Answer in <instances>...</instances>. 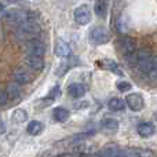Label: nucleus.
<instances>
[{
	"instance_id": "19",
	"label": "nucleus",
	"mask_w": 157,
	"mask_h": 157,
	"mask_svg": "<svg viewBox=\"0 0 157 157\" xmlns=\"http://www.w3.org/2000/svg\"><path fill=\"white\" fill-rule=\"evenodd\" d=\"M7 95L8 97H11V98H15V97H18L19 95V92H21V84H18V83H10L8 84V87H7Z\"/></svg>"
},
{
	"instance_id": "18",
	"label": "nucleus",
	"mask_w": 157,
	"mask_h": 157,
	"mask_svg": "<svg viewBox=\"0 0 157 157\" xmlns=\"http://www.w3.org/2000/svg\"><path fill=\"white\" fill-rule=\"evenodd\" d=\"M11 119H13L14 123H24V121H26V119H28V113L25 110H22V109H17V110L13 112Z\"/></svg>"
},
{
	"instance_id": "3",
	"label": "nucleus",
	"mask_w": 157,
	"mask_h": 157,
	"mask_svg": "<svg viewBox=\"0 0 157 157\" xmlns=\"http://www.w3.org/2000/svg\"><path fill=\"white\" fill-rule=\"evenodd\" d=\"M4 18L7 19L8 22L11 24H15V25H21L25 19L28 18V13L25 10H21V8H11V10L4 11Z\"/></svg>"
},
{
	"instance_id": "21",
	"label": "nucleus",
	"mask_w": 157,
	"mask_h": 157,
	"mask_svg": "<svg viewBox=\"0 0 157 157\" xmlns=\"http://www.w3.org/2000/svg\"><path fill=\"white\" fill-rule=\"evenodd\" d=\"M147 77L153 78V80H157V55L152 58V65H150V71L147 73Z\"/></svg>"
},
{
	"instance_id": "16",
	"label": "nucleus",
	"mask_w": 157,
	"mask_h": 157,
	"mask_svg": "<svg viewBox=\"0 0 157 157\" xmlns=\"http://www.w3.org/2000/svg\"><path fill=\"white\" fill-rule=\"evenodd\" d=\"M26 131H28V134L29 135H39V134L43 131V124H41L40 121H30L29 124H28V128H26Z\"/></svg>"
},
{
	"instance_id": "11",
	"label": "nucleus",
	"mask_w": 157,
	"mask_h": 157,
	"mask_svg": "<svg viewBox=\"0 0 157 157\" xmlns=\"http://www.w3.org/2000/svg\"><path fill=\"white\" fill-rule=\"evenodd\" d=\"M108 0H97L94 6V11L95 15L98 18H106L108 15Z\"/></svg>"
},
{
	"instance_id": "12",
	"label": "nucleus",
	"mask_w": 157,
	"mask_h": 157,
	"mask_svg": "<svg viewBox=\"0 0 157 157\" xmlns=\"http://www.w3.org/2000/svg\"><path fill=\"white\" fill-rule=\"evenodd\" d=\"M13 78H14V81L18 84H26L32 80L29 73H28L26 71H24V69H15V71L13 72Z\"/></svg>"
},
{
	"instance_id": "27",
	"label": "nucleus",
	"mask_w": 157,
	"mask_h": 157,
	"mask_svg": "<svg viewBox=\"0 0 157 157\" xmlns=\"http://www.w3.org/2000/svg\"><path fill=\"white\" fill-rule=\"evenodd\" d=\"M81 106H88V102H78L76 105L77 109H81Z\"/></svg>"
},
{
	"instance_id": "14",
	"label": "nucleus",
	"mask_w": 157,
	"mask_h": 157,
	"mask_svg": "<svg viewBox=\"0 0 157 157\" xmlns=\"http://www.w3.org/2000/svg\"><path fill=\"white\" fill-rule=\"evenodd\" d=\"M69 110L65 108H62V106H58V108L54 109V112H52V117H54L55 120H57L58 123H65L66 120L69 119Z\"/></svg>"
},
{
	"instance_id": "28",
	"label": "nucleus",
	"mask_w": 157,
	"mask_h": 157,
	"mask_svg": "<svg viewBox=\"0 0 157 157\" xmlns=\"http://www.w3.org/2000/svg\"><path fill=\"white\" fill-rule=\"evenodd\" d=\"M4 6H3V4H0V17H2L3 15V14H4Z\"/></svg>"
},
{
	"instance_id": "6",
	"label": "nucleus",
	"mask_w": 157,
	"mask_h": 157,
	"mask_svg": "<svg viewBox=\"0 0 157 157\" xmlns=\"http://www.w3.org/2000/svg\"><path fill=\"white\" fill-rule=\"evenodd\" d=\"M75 21L77 22L78 25H87L90 21H91V13H90V8L87 6H80L75 10L73 13Z\"/></svg>"
},
{
	"instance_id": "25",
	"label": "nucleus",
	"mask_w": 157,
	"mask_h": 157,
	"mask_svg": "<svg viewBox=\"0 0 157 157\" xmlns=\"http://www.w3.org/2000/svg\"><path fill=\"white\" fill-rule=\"evenodd\" d=\"M58 94H59V88H58V87H55V88L51 91V97H52V98H55Z\"/></svg>"
},
{
	"instance_id": "23",
	"label": "nucleus",
	"mask_w": 157,
	"mask_h": 157,
	"mask_svg": "<svg viewBox=\"0 0 157 157\" xmlns=\"http://www.w3.org/2000/svg\"><path fill=\"white\" fill-rule=\"evenodd\" d=\"M117 88L121 92H127L132 88V86H131V83H128V81H120V83H117Z\"/></svg>"
},
{
	"instance_id": "20",
	"label": "nucleus",
	"mask_w": 157,
	"mask_h": 157,
	"mask_svg": "<svg viewBox=\"0 0 157 157\" xmlns=\"http://www.w3.org/2000/svg\"><path fill=\"white\" fill-rule=\"evenodd\" d=\"M103 66H105L106 69H109L110 72H113V73H117L119 76H121V75H123L120 66L117 65L114 61H112V59H105V61H103Z\"/></svg>"
},
{
	"instance_id": "7",
	"label": "nucleus",
	"mask_w": 157,
	"mask_h": 157,
	"mask_svg": "<svg viewBox=\"0 0 157 157\" xmlns=\"http://www.w3.org/2000/svg\"><path fill=\"white\" fill-rule=\"evenodd\" d=\"M125 102H127L128 108H130L131 110H134V112L142 110V109H144V106H145L144 98H142L139 94H130V95H127Z\"/></svg>"
},
{
	"instance_id": "2",
	"label": "nucleus",
	"mask_w": 157,
	"mask_h": 157,
	"mask_svg": "<svg viewBox=\"0 0 157 157\" xmlns=\"http://www.w3.org/2000/svg\"><path fill=\"white\" fill-rule=\"evenodd\" d=\"M37 32H40V25L37 24L36 18H32V17H28L21 25H19V36H32L36 35Z\"/></svg>"
},
{
	"instance_id": "1",
	"label": "nucleus",
	"mask_w": 157,
	"mask_h": 157,
	"mask_svg": "<svg viewBox=\"0 0 157 157\" xmlns=\"http://www.w3.org/2000/svg\"><path fill=\"white\" fill-rule=\"evenodd\" d=\"M152 58H153V55L150 54V51L147 48L139 50V52L136 54V63H138V68H139V71H141L144 75H146V76L150 71Z\"/></svg>"
},
{
	"instance_id": "10",
	"label": "nucleus",
	"mask_w": 157,
	"mask_h": 157,
	"mask_svg": "<svg viewBox=\"0 0 157 157\" xmlns=\"http://www.w3.org/2000/svg\"><path fill=\"white\" fill-rule=\"evenodd\" d=\"M55 54L61 58L69 57L71 55V46L63 40H57V43H55Z\"/></svg>"
},
{
	"instance_id": "9",
	"label": "nucleus",
	"mask_w": 157,
	"mask_h": 157,
	"mask_svg": "<svg viewBox=\"0 0 157 157\" xmlns=\"http://www.w3.org/2000/svg\"><path fill=\"white\" fill-rule=\"evenodd\" d=\"M26 65L29 66L32 71L40 72V71H43V68H44V59H43V57H33V55H28Z\"/></svg>"
},
{
	"instance_id": "24",
	"label": "nucleus",
	"mask_w": 157,
	"mask_h": 157,
	"mask_svg": "<svg viewBox=\"0 0 157 157\" xmlns=\"http://www.w3.org/2000/svg\"><path fill=\"white\" fill-rule=\"evenodd\" d=\"M8 101V95L6 91H0V105H6Z\"/></svg>"
},
{
	"instance_id": "8",
	"label": "nucleus",
	"mask_w": 157,
	"mask_h": 157,
	"mask_svg": "<svg viewBox=\"0 0 157 157\" xmlns=\"http://www.w3.org/2000/svg\"><path fill=\"white\" fill-rule=\"evenodd\" d=\"M138 134L141 136H144V138H149V136H152L153 134L156 132V127L153 123L150 121H145V123H141V124L138 125Z\"/></svg>"
},
{
	"instance_id": "4",
	"label": "nucleus",
	"mask_w": 157,
	"mask_h": 157,
	"mask_svg": "<svg viewBox=\"0 0 157 157\" xmlns=\"http://www.w3.org/2000/svg\"><path fill=\"white\" fill-rule=\"evenodd\" d=\"M90 37H91L92 43L98 44V46L105 44V43H108V41L110 40V35H109V32L103 26L94 28V29L91 30V33H90Z\"/></svg>"
},
{
	"instance_id": "15",
	"label": "nucleus",
	"mask_w": 157,
	"mask_h": 157,
	"mask_svg": "<svg viewBox=\"0 0 157 157\" xmlns=\"http://www.w3.org/2000/svg\"><path fill=\"white\" fill-rule=\"evenodd\" d=\"M101 128L106 131H116L119 128V121L116 119H112V117H106L101 121Z\"/></svg>"
},
{
	"instance_id": "5",
	"label": "nucleus",
	"mask_w": 157,
	"mask_h": 157,
	"mask_svg": "<svg viewBox=\"0 0 157 157\" xmlns=\"http://www.w3.org/2000/svg\"><path fill=\"white\" fill-rule=\"evenodd\" d=\"M26 52L28 55H33V57H43L46 52V46L40 40H30L26 44Z\"/></svg>"
},
{
	"instance_id": "22",
	"label": "nucleus",
	"mask_w": 157,
	"mask_h": 157,
	"mask_svg": "<svg viewBox=\"0 0 157 157\" xmlns=\"http://www.w3.org/2000/svg\"><path fill=\"white\" fill-rule=\"evenodd\" d=\"M135 157H157L155 152L147 149H135Z\"/></svg>"
},
{
	"instance_id": "29",
	"label": "nucleus",
	"mask_w": 157,
	"mask_h": 157,
	"mask_svg": "<svg viewBox=\"0 0 157 157\" xmlns=\"http://www.w3.org/2000/svg\"><path fill=\"white\" fill-rule=\"evenodd\" d=\"M155 117H156V120H157V113H156V114H155Z\"/></svg>"
},
{
	"instance_id": "17",
	"label": "nucleus",
	"mask_w": 157,
	"mask_h": 157,
	"mask_svg": "<svg viewBox=\"0 0 157 157\" xmlns=\"http://www.w3.org/2000/svg\"><path fill=\"white\" fill-rule=\"evenodd\" d=\"M108 106H109V109H110V110L120 112V110H123V109L125 108V102L123 99H120V98H112V99L109 101Z\"/></svg>"
},
{
	"instance_id": "13",
	"label": "nucleus",
	"mask_w": 157,
	"mask_h": 157,
	"mask_svg": "<svg viewBox=\"0 0 157 157\" xmlns=\"http://www.w3.org/2000/svg\"><path fill=\"white\" fill-rule=\"evenodd\" d=\"M68 92H69V95H71V97H73V98H83L84 94H86V88H84L83 84L73 83V84H71V86H69Z\"/></svg>"
},
{
	"instance_id": "26",
	"label": "nucleus",
	"mask_w": 157,
	"mask_h": 157,
	"mask_svg": "<svg viewBox=\"0 0 157 157\" xmlns=\"http://www.w3.org/2000/svg\"><path fill=\"white\" fill-rule=\"evenodd\" d=\"M4 132H6V125H4V123L0 120V135H2V134H4Z\"/></svg>"
}]
</instances>
